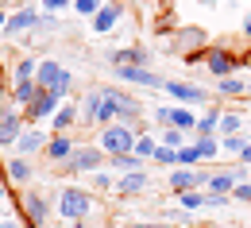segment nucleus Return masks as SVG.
Masks as SVG:
<instances>
[{
    "mask_svg": "<svg viewBox=\"0 0 251 228\" xmlns=\"http://www.w3.org/2000/svg\"><path fill=\"white\" fill-rule=\"evenodd\" d=\"M244 35L251 39V12H248V20H244Z\"/></svg>",
    "mask_w": 251,
    "mask_h": 228,
    "instance_id": "44",
    "label": "nucleus"
},
{
    "mask_svg": "<svg viewBox=\"0 0 251 228\" xmlns=\"http://www.w3.org/2000/svg\"><path fill=\"white\" fill-rule=\"evenodd\" d=\"M178 209H186V213L205 209V190H186V194H178Z\"/></svg>",
    "mask_w": 251,
    "mask_h": 228,
    "instance_id": "30",
    "label": "nucleus"
},
{
    "mask_svg": "<svg viewBox=\"0 0 251 228\" xmlns=\"http://www.w3.org/2000/svg\"><path fill=\"white\" fill-rule=\"evenodd\" d=\"M104 163H108V155H104L97 143H77V151L62 163V174H70V178L93 174V170H104Z\"/></svg>",
    "mask_w": 251,
    "mask_h": 228,
    "instance_id": "4",
    "label": "nucleus"
},
{
    "mask_svg": "<svg viewBox=\"0 0 251 228\" xmlns=\"http://www.w3.org/2000/svg\"><path fill=\"white\" fill-rule=\"evenodd\" d=\"M162 89L178 101V104H186V108H193V104H197V108H205V104H209V89H201L197 81H193V85H189V81H166Z\"/></svg>",
    "mask_w": 251,
    "mask_h": 228,
    "instance_id": "10",
    "label": "nucleus"
},
{
    "mask_svg": "<svg viewBox=\"0 0 251 228\" xmlns=\"http://www.w3.org/2000/svg\"><path fill=\"white\" fill-rule=\"evenodd\" d=\"M232 197H224V194H205V209H220V205H228Z\"/></svg>",
    "mask_w": 251,
    "mask_h": 228,
    "instance_id": "41",
    "label": "nucleus"
},
{
    "mask_svg": "<svg viewBox=\"0 0 251 228\" xmlns=\"http://www.w3.org/2000/svg\"><path fill=\"white\" fill-rule=\"evenodd\" d=\"M248 139H251V124H248Z\"/></svg>",
    "mask_w": 251,
    "mask_h": 228,
    "instance_id": "50",
    "label": "nucleus"
},
{
    "mask_svg": "<svg viewBox=\"0 0 251 228\" xmlns=\"http://www.w3.org/2000/svg\"><path fill=\"white\" fill-rule=\"evenodd\" d=\"M131 228H170V225H166V221H135Z\"/></svg>",
    "mask_w": 251,
    "mask_h": 228,
    "instance_id": "43",
    "label": "nucleus"
},
{
    "mask_svg": "<svg viewBox=\"0 0 251 228\" xmlns=\"http://www.w3.org/2000/svg\"><path fill=\"white\" fill-rule=\"evenodd\" d=\"M35 93H39V85H35V81H20V85H12V93H8V97H12L16 108H27V104L35 101Z\"/></svg>",
    "mask_w": 251,
    "mask_h": 228,
    "instance_id": "26",
    "label": "nucleus"
},
{
    "mask_svg": "<svg viewBox=\"0 0 251 228\" xmlns=\"http://www.w3.org/2000/svg\"><path fill=\"white\" fill-rule=\"evenodd\" d=\"M197 120H201V112H193V108H186V104H170V128L193 135V131H197Z\"/></svg>",
    "mask_w": 251,
    "mask_h": 228,
    "instance_id": "20",
    "label": "nucleus"
},
{
    "mask_svg": "<svg viewBox=\"0 0 251 228\" xmlns=\"http://www.w3.org/2000/svg\"><path fill=\"white\" fill-rule=\"evenodd\" d=\"M27 128V116H24V108H16L12 97L0 104V151H16V143H20V135Z\"/></svg>",
    "mask_w": 251,
    "mask_h": 228,
    "instance_id": "5",
    "label": "nucleus"
},
{
    "mask_svg": "<svg viewBox=\"0 0 251 228\" xmlns=\"http://www.w3.org/2000/svg\"><path fill=\"white\" fill-rule=\"evenodd\" d=\"M209 4H213V0H209Z\"/></svg>",
    "mask_w": 251,
    "mask_h": 228,
    "instance_id": "53",
    "label": "nucleus"
},
{
    "mask_svg": "<svg viewBox=\"0 0 251 228\" xmlns=\"http://www.w3.org/2000/svg\"><path fill=\"white\" fill-rule=\"evenodd\" d=\"M193 135H186V131H178V128H162V135H158V143L162 147H174V151H182Z\"/></svg>",
    "mask_w": 251,
    "mask_h": 228,
    "instance_id": "32",
    "label": "nucleus"
},
{
    "mask_svg": "<svg viewBox=\"0 0 251 228\" xmlns=\"http://www.w3.org/2000/svg\"><path fill=\"white\" fill-rule=\"evenodd\" d=\"M4 178L12 182V186H20V190H27L35 178V163L31 159H20V155H8V166H4Z\"/></svg>",
    "mask_w": 251,
    "mask_h": 228,
    "instance_id": "17",
    "label": "nucleus"
},
{
    "mask_svg": "<svg viewBox=\"0 0 251 228\" xmlns=\"http://www.w3.org/2000/svg\"><path fill=\"white\" fill-rule=\"evenodd\" d=\"M155 163H158V166H166V170H178V151H174V147H162V143H158Z\"/></svg>",
    "mask_w": 251,
    "mask_h": 228,
    "instance_id": "35",
    "label": "nucleus"
},
{
    "mask_svg": "<svg viewBox=\"0 0 251 228\" xmlns=\"http://www.w3.org/2000/svg\"><path fill=\"white\" fill-rule=\"evenodd\" d=\"M193 147H197L201 163H217L220 159V139L217 135H193Z\"/></svg>",
    "mask_w": 251,
    "mask_h": 228,
    "instance_id": "23",
    "label": "nucleus"
},
{
    "mask_svg": "<svg viewBox=\"0 0 251 228\" xmlns=\"http://www.w3.org/2000/svg\"><path fill=\"white\" fill-rule=\"evenodd\" d=\"M74 151H77V143H74V131H66V135H50V143H47V151H43V155H47L50 163L62 166L66 159L74 155Z\"/></svg>",
    "mask_w": 251,
    "mask_h": 228,
    "instance_id": "19",
    "label": "nucleus"
},
{
    "mask_svg": "<svg viewBox=\"0 0 251 228\" xmlns=\"http://www.w3.org/2000/svg\"><path fill=\"white\" fill-rule=\"evenodd\" d=\"M4 197H8V186H4V182H0V201H4Z\"/></svg>",
    "mask_w": 251,
    "mask_h": 228,
    "instance_id": "46",
    "label": "nucleus"
},
{
    "mask_svg": "<svg viewBox=\"0 0 251 228\" xmlns=\"http://www.w3.org/2000/svg\"><path fill=\"white\" fill-rule=\"evenodd\" d=\"M16 201H20L16 209H20L24 225H35V228H43L47 221H50V201H47V197L39 194L35 186H27V190H24V194L16 197Z\"/></svg>",
    "mask_w": 251,
    "mask_h": 228,
    "instance_id": "6",
    "label": "nucleus"
},
{
    "mask_svg": "<svg viewBox=\"0 0 251 228\" xmlns=\"http://www.w3.org/2000/svg\"><path fill=\"white\" fill-rule=\"evenodd\" d=\"M155 151H158V139H155V135H147V131H143V135L135 139V155H139V159L147 163V159H155Z\"/></svg>",
    "mask_w": 251,
    "mask_h": 228,
    "instance_id": "33",
    "label": "nucleus"
},
{
    "mask_svg": "<svg viewBox=\"0 0 251 228\" xmlns=\"http://www.w3.org/2000/svg\"><path fill=\"white\" fill-rule=\"evenodd\" d=\"M232 197H236V201H244V205H251V182H240V186L232 190Z\"/></svg>",
    "mask_w": 251,
    "mask_h": 228,
    "instance_id": "40",
    "label": "nucleus"
},
{
    "mask_svg": "<svg viewBox=\"0 0 251 228\" xmlns=\"http://www.w3.org/2000/svg\"><path fill=\"white\" fill-rule=\"evenodd\" d=\"M4 24H8V12H4V8H0V31H4Z\"/></svg>",
    "mask_w": 251,
    "mask_h": 228,
    "instance_id": "45",
    "label": "nucleus"
},
{
    "mask_svg": "<svg viewBox=\"0 0 251 228\" xmlns=\"http://www.w3.org/2000/svg\"><path fill=\"white\" fill-rule=\"evenodd\" d=\"M143 190H147V174H143V170H135V174H120V182H116V194H120V197L143 194Z\"/></svg>",
    "mask_w": 251,
    "mask_h": 228,
    "instance_id": "22",
    "label": "nucleus"
},
{
    "mask_svg": "<svg viewBox=\"0 0 251 228\" xmlns=\"http://www.w3.org/2000/svg\"><path fill=\"white\" fill-rule=\"evenodd\" d=\"M62 70H66L62 62H54V58H43V62H39V70H35V85H39V89H54V81L62 77Z\"/></svg>",
    "mask_w": 251,
    "mask_h": 228,
    "instance_id": "21",
    "label": "nucleus"
},
{
    "mask_svg": "<svg viewBox=\"0 0 251 228\" xmlns=\"http://www.w3.org/2000/svg\"><path fill=\"white\" fill-rule=\"evenodd\" d=\"M209 178H213V170H189V166H178V170H170L166 174V186L174 190V194H186V190H209Z\"/></svg>",
    "mask_w": 251,
    "mask_h": 228,
    "instance_id": "7",
    "label": "nucleus"
},
{
    "mask_svg": "<svg viewBox=\"0 0 251 228\" xmlns=\"http://www.w3.org/2000/svg\"><path fill=\"white\" fill-rule=\"evenodd\" d=\"M39 8H31V4H24V8H16V12H8V24H4V39H16V35H27L39 27Z\"/></svg>",
    "mask_w": 251,
    "mask_h": 228,
    "instance_id": "8",
    "label": "nucleus"
},
{
    "mask_svg": "<svg viewBox=\"0 0 251 228\" xmlns=\"http://www.w3.org/2000/svg\"><path fill=\"white\" fill-rule=\"evenodd\" d=\"M0 8H4V0H0Z\"/></svg>",
    "mask_w": 251,
    "mask_h": 228,
    "instance_id": "52",
    "label": "nucleus"
},
{
    "mask_svg": "<svg viewBox=\"0 0 251 228\" xmlns=\"http://www.w3.org/2000/svg\"><path fill=\"white\" fill-rule=\"evenodd\" d=\"M104 58H108L112 70H120V66H143V70H151V62H155V54H151L147 47H116V51H108Z\"/></svg>",
    "mask_w": 251,
    "mask_h": 228,
    "instance_id": "9",
    "label": "nucleus"
},
{
    "mask_svg": "<svg viewBox=\"0 0 251 228\" xmlns=\"http://www.w3.org/2000/svg\"><path fill=\"white\" fill-rule=\"evenodd\" d=\"M81 124V104L70 97V101H62V108L54 112V120H50V135H66V131H74Z\"/></svg>",
    "mask_w": 251,
    "mask_h": 228,
    "instance_id": "15",
    "label": "nucleus"
},
{
    "mask_svg": "<svg viewBox=\"0 0 251 228\" xmlns=\"http://www.w3.org/2000/svg\"><path fill=\"white\" fill-rule=\"evenodd\" d=\"M47 143H50V128H35V124H27L24 135H20V143H16V155H20V159H35V155L47 151Z\"/></svg>",
    "mask_w": 251,
    "mask_h": 228,
    "instance_id": "11",
    "label": "nucleus"
},
{
    "mask_svg": "<svg viewBox=\"0 0 251 228\" xmlns=\"http://www.w3.org/2000/svg\"><path fill=\"white\" fill-rule=\"evenodd\" d=\"M120 16H124V4H120V0H104L100 12L89 20L93 35H112V31H116V24H120Z\"/></svg>",
    "mask_w": 251,
    "mask_h": 228,
    "instance_id": "13",
    "label": "nucleus"
},
{
    "mask_svg": "<svg viewBox=\"0 0 251 228\" xmlns=\"http://www.w3.org/2000/svg\"><path fill=\"white\" fill-rule=\"evenodd\" d=\"M108 166L120 174H135V170H143V159L139 155H116V159H108Z\"/></svg>",
    "mask_w": 251,
    "mask_h": 228,
    "instance_id": "31",
    "label": "nucleus"
},
{
    "mask_svg": "<svg viewBox=\"0 0 251 228\" xmlns=\"http://www.w3.org/2000/svg\"><path fill=\"white\" fill-rule=\"evenodd\" d=\"M244 97H251V77H248V93H244Z\"/></svg>",
    "mask_w": 251,
    "mask_h": 228,
    "instance_id": "47",
    "label": "nucleus"
},
{
    "mask_svg": "<svg viewBox=\"0 0 251 228\" xmlns=\"http://www.w3.org/2000/svg\"><path fill=\"white\" fill-rule=\"evenodd\" d=\"M135 139H139V131L131 128V124H108V128H100L97 135V147L108 155V159H116V155H135Z\"/></svg>",
    "mask_w": 251,
    "mask_h": 228,
    "instance_id": "2",
    "label": "nucleus"
},
{
    "mask_svg": "<svg viewBox=\"0 0 251 228\" xmlns=\"http://www.w3.org/2000/svg\"><path fill=\"white\" fill-rule=\"evenodd\" d=\"M93 194L89 190H77V186H62V194H58V217H62L66 225H81L89 213H93Z\"/></svg>",
    "mask_w": 251,
    "mask_h": 228,
    "instance_id": "3",
    "label": "nucleus"
},
{
    "mask_svg": "<svg viewBox=\"0 0 251 228\" xmlns=\"http://www.w3.org/2000/svg\"><path fill=\"white\" fill-rule=\"evenodd\" d=\"M100 4H104V0H74V12H77L81 20H93L97 12H100Z\"/></svg>",
    "mask_w": 251,
    "mask_h": 228,
    "instance_id": "37",
    "label": "nucleus"
},
{
    "mask_svg": "<svg viewBox=\"0 0 251 228\" xmlns=\"http://www.w3.org/2000/svg\"><path fill=\"white\" fill-rule=\"evenodd\" d=\"M205 228H224V225H205Z\"/></svg>",
    "mask_w": 251,
    "mask_h": 228,
    "instance_id": "49",
    "label": "nucleus"
},
{
    "mask_svg": "<svg viewBox=\"0 0 251 228\" xmlns=\"http://www.w3.org/2000/svg\"><path fill=\"white\" fill-rule=\"evenodd\" d=\"M217 131H220V112L217 108H201V120H197L193 135H217Z\"/></svg>",
    "mask_w": 251,
    "mask_h": 228,
    "instance_id": "28",
    "label": "nucleus"
},
{
    "mask_svg": "<svg viewBox=\"0 0 251 228\" xmlns=\"http://www.w3.org/2000/svg\"><path fill=\"white\" fill-rule=\"evenodd\" d=\"M248 93V77H224V81H217V97H244Z\"/></svg>",
    "mask_w": 251,
    "mask_h": 228,
    "instance_id": "27",
    "label": "nucleus"
},
{
    "mask_svg": "<svg viewBox=\"0 0 251 228\" xmlns=\"http://www.w3.org/2000/svg\"><path fill=\"white\" fill-rule=\"evenodd\" d=\"M205 66H209V74L217 77V81H224V77H232L236 74V54L232 51H224V47H209V54H205Z\"/></svg>",
    "mask_w": 251,
    "mask_h": 228,
    "instance_id": "14",
    "label": "nucleus"
},
{
    "mask_svg": "<svg viewBox=\"0 0 251 228\" xmlns=\"http://www.w3.org/2000/svg\"><path fill=\"white\" fill-rule=\"evenodd\" d=\"M20 228H35V225H20Z\"/></svg>",
    "mask_w": 251,
    "mask_h": 228,
    "instance_id": "51",
    "label": "nucleus"
},
{
    "mask_svg": "<svg viewBox=\"0 0 251 228\" xmlns=\"http://www.w3.org/2000/svg\"><path fill=\"white\" fill-rule=\"evenodd\" d=\"M170 51H182V58L205 51V31H201V27H178L174 39H170Z\"/></svg>",
    "mask_w": 251,
    "mask_h": 228,
    "instance_id": "16",
    "label": "nucleus"
},
{
    "mask_svg": "<svg viewBox=\"0 0 251 228\" xmlns=\"http://www.w3.org/2000/svg\"><path fill=\"white\" fill-rule=\"evenodd\" d=\"M39 8H43L47 16H58V12H66V8H74V0H39Z\"/></svg>",
    "mask_w": 251,
    "mask_h": 228,
    "instance_id": "38",
    "label": "nucleus"
},
{
    "mask_svg": "<svg viewBox=\"0 0 251 228\" xmlns=\"http://www.w3.org/2000/svg\"><path fill=\"white\" fill-rule=\"evenodd\" d=\"M139 112H143V104L131 97V93H124V89L116 85V120H120V124H131V128H135V124H139Z\"/></svg>",
    "mask_w": 251,
    "mask_h": 228,
    "instance_id": "18",
    "label": "nucleus"
},
{
    "mask_svg": "<svg viewBox=\"0 0 251 228\" xmlns=\"http://www.w3.org/2000/svg\"><path fill=\"white\" fill-rule=\"evenodd\" d=\"M244 131V116L236 112V108H224L220 112V131H217V139H224V135H240Z\"/></svg>",
    "mask_w": 251,
    "mask_h": 228,
    "instance_id": "24",
    "label": "nucleus"
},
{
    "mask_svg": "<svg viewBox=\"0 0 251 228\" xmlns=\"http://www.w3.org/2000/svg\"><path fill=\"white\" fill-rule=\"evenodd\" d=\"M248 143H251V139L244 135V131H240V135H224V139H220V155H236V159H240Z\"/></svg>",
    "mask_w": 251,
    "mask_h": 228,
    "instance_id": "29",
    "label": "nucleus"
},
{
    "mask_svg": "<svg viewBox=\"0 0 251 228\" xmlns=\"http://www.w3.org/2000/svg\"><path fill=\"white\" fill-rule=\"evenodd\" d=\"M35 70H39V58H16L12 66V85H20V81H35Z\"/></svg>",
    "mask_w": 251,
    "mask_h": 228,
    "instance_id": "25",
    "label": "nucleus"
},
{
    "mask_svg": "<svg viewBox=\"0 0 251 228\" xmlns=\"http://www.w3.org/2000/svg\"><path fill=\"white\" fill-rule=\"evenodd\" d=\"M81 124H89L97 131L116 124V85H100V89L85 93V101H81Z\"/></svg>",
    "mask_w": 251,
    "mask_h": 228,
    "instance_id": "1",
    "label": "nucleus"
},
{
    "mask_svg": "<svg viewBox=\"0 0 251 228\" xmlns=\"http://www.w3.org/2000/svg\"><path fill=\"white\" fill-rule=\"evenodd\" d=\"M178 166H189V170H197V166H201V155H197V147H193V143H186V147L178 151Z\"/></svg>",
    "mask_w": 251,
    "mask_h": 228,
    "instance_id": "36",
    "label": "nucleus"
},
{
    "mask_svg": "<svg viewBox=\"0 0 251 228\" xmlns=\"http://www.w3.org/2000/svg\"><path fill=\"white\" fill-rule=\"evenodd\" d=\"M116 81L139 85V89H162V85H166V77H158L155 70H143V66H120V70H116Z\"/></svg>",
    "mask_w": 251,
    "mask_h": 228,
    "instance_id": "12",
    "label": "nucleus"
},
{
    "mask_svg": "<svg viewBox=\"0 0 251 228\" xmlns=\"http://www.w3.org/2000/svg\"><path fill=\"white\" fill-rule=\"evenodd\" d=\"M89 186H93V190H100V194L116 190V182H112V174H108V170H93V174H89Z\"/></svg>",
    "mask_w": 251,
    "mask_h": 228,
    "instance_id": "34",
    "label": "nucleus"
},
{
    "mask_svg": "<svg viewBox=\"0 0 251 228\" xmlns=\"http://www.w3.org/2000/svg\"><path fill=\"white\" fill-rule=\"evenodd\" d=\"M54 27H58V16H47V12H43V20H39V27H35V31H54Z\"/></svg>",
    "mask_w": 251,
    "mask_h": 228,
    "instance_id": "42",
    "label": "nucleus"
},
{
    "mask_svg": "<svg viewBox=\"0 0 251 228\" xmlns=\"http://www.w3.org/2000/svg\"><path fill=\"white\" fill-rule=\"evenodd\" d=\"M151 120H155L158 128H170V104H158V108H155V116H151Z\"/></svg>",
    "mask_w": 251,
    "mask_h": 228,
    "instance_id": "39",
    "label": "nucleus"
},
{
    "mask_svg": "<svg viewBox=\"0 0 251 228\" xmlns=\"http://www.w3.org/2000/svg\"><path fill=\"white\" fill-rule=\"evenodd\" d=\"M66 228H85V225H66Z\"/></svg>",
    "mask_w": 251,
    "mask_h": 228,
    "instance_id": "48",
    "label": "nucleus"
}]
</instances>
